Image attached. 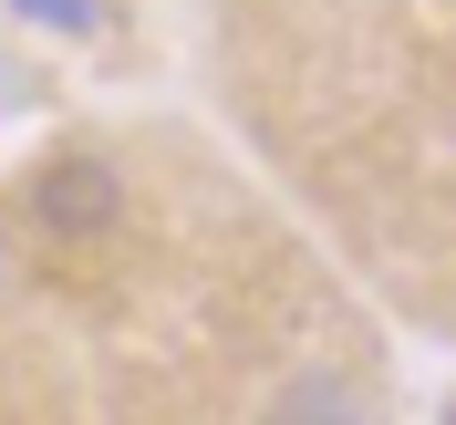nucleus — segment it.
Wrapping results in <instances>:
<instances>
[{
    "label": "nucleus",
    "instance_id": "f257e3e1",
    "mask_svg": "<svg viewBox=\"0 0 456 425\" xmlns=\"http://www.w3.org/2000/svg\"><path fill=\"white\" fill-rule=\"evenodd\" d=\"M21 218L42 228V239H114L125 228V167H114L104 145H62V156H42V167L21 176Z\"/></svg>",
    "mask_w": 456,
    "mask_h": 425
},
{
    "label": "nucleus",
    "instance_id": "f03ea898",
    "mask_svg": "<svg viewBox=\"0 0 456 425\" xmlns=\"http://www.w3.org/2000/svg\"><path fill=\"white\" fill-rule=\"evenodd\" d=\"M259 415L270 425H353V415H373V395L353 373H332V364H301V373H281V384L259 395Z\"/></svg>",
    "mask_w": 456,
    "mask_h": 425
},
{
    "label": "nucleus",
    "instance_id": "7ed1b4c3",
    "mask_svg": "<svg viewBox=\"0 0 456 425\" xmlns=\"http://www.w3.org/2000/svg\"><path fill=\"white\" fill-rule=\"evenodd\" d=\"M31 31H62V42H94L104 31V0H11Z\"/></svg>",
    "mask_w": 456,
    "mask_h": 425
},
{
    "label": "nucleus",
    "instance_id": "20e7f679",
    "mask_svg": "<svg viewBox=\"0 0 456 425\" xmlns=\"http://www.w3.org/2000/svg\"><path fill=\"white\" fill-rule=\"evenodd\" d=\"M0 270H11V259H0Z\"/></svg>",
    "mask_w": 456,
    "mask_h": 425
}]
</instances>
